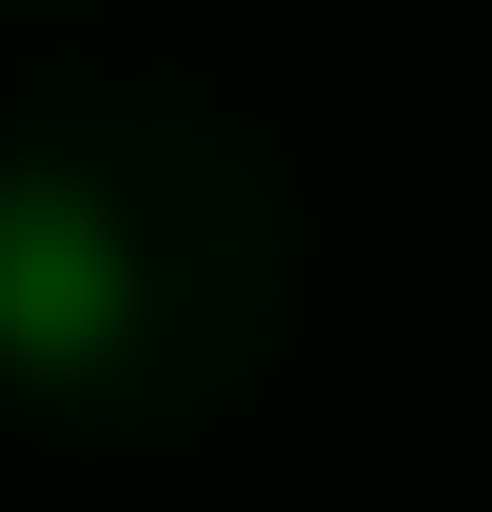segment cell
Returning <instances> with one entry per match:
<instances>
[{
  "instance_id": "obj_1",
  "label": "cell",
  "mask_w": 492,
  "mask_h": 512,
  "mask_svg": "<svg viewBox=\"0 0 492 512\" xmlns=\"http://www.w3.org/2000/svg\"><path fill=\"white\" fill-rule=\"evenodd\" d=\"M119 355H138V217L79 158H0V375L99 394Z\"/></svg>"
}]
</instances>
